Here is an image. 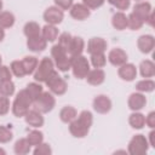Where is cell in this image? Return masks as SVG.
Listing matches in <instances>:
<instances>
[{
    "instance_id": "51",
    "label": "cell",
    "mask_w": 155,
    "mask_h": 155,
    "mask_svg": "<svg viewBox=\"0 0 155 155\" xmlns=\"http://www.w3.org/2000/svg\"><path fill=\"white\" fill-rule=\"evenodd\" d=\"M0 154H1V155H5V154H6V151H5L2 148H0Z\"/></svg>"
},
{
    "instance_id": "50",
    "label": "cell",
    "mask_w": 155,
    "mask_h": 155,
    "mask_svg": "<svg viewBox=\"0 0 155 155\" xmlns=\"http://www.w3.org/2000/svg\"><path fill=\"white\" fill-rule=\"evenodd\" d=\"M120 153H122V154H126V150H117V151H115L114 154H120Z\"/></svg>"
},
{
    "instance_id": "43",
    "label": "cell",
    "mask_w": 155,
    "mask_h": 155,
    "mask_svg": "<svg viewBox=\"0 0 155 155\" xmlns=\"http://www.w3.org/2000/svg\"><path fill=\"white\" fill-rule=\"evenodd\" d=\"M12 79V71L8 67L1 65L0 67V82L1 81H8Z\"/></svg>"
},
{
    "instance_id": "40",
    "label": "cell",
    "mask_w": 155,
    "mask_h": 155,
    "mask_svg": "<svg viewBox=\"0 0 155 155\" xmlns=\"http://www.w3.org/2000/svg\"><path fill=\"white\" fill-rule=\"evenodd\" d=\"M71 38H73V35H71L70 33H67V31L59 34L58 38H57V40H58V45L62 46L63 48H65V50L68 51V47H69V44H70Z\"/></svg>"
},
{
    "instance_id": "7",
    "label": "cell",
    "mask_w": 155,
    "mask_h": 155,
    "mask_svg": "<svg viewBox=\"0 0 155 155\" xmlns=\"http://www.w3.org/2000/svg\"><path fill=\"white\" fill-rule=\"evenodd\" d=\"M53 70H54V63H53L52 58L44 57L39 62V64H38V67H36V69H35V71L33 74L34 75V80L40 82V84L45 82L46 79L51 75V73Z\"/></svg>"
},
{
    "instance_id": "20",
    "label": "cell",
    "mask_w": 155,
    "mask_h": 155,
    "mask_svg": "<svg viewBox=\"0 0 155 155\" xmlns=\"http://www.w3.org/2000/svg\"><path fill=\"white\" fill-rule=\"evenodd\" d=\"M85 50V41L81 36H73L71 40H70V44H69V47H68V53L70 57L73 56H79V54H82Z\"/></svg>"
},
{
    "instance_id": "26",
    "label": "cell",
    "mask_w": 155,
    "mask_h": 155,
    "mask_svg": "<svg viewBox=\"0 0 155 155\" xmlns=\"http://www.w3.org/2000/svg\"><path fill=\"white\" fill-rule=\"evenodd\" d=\"M128 124L132 128L142 130L145 126V116L139 111H133L128 116Z\"/></svg>"
},
{
    "instance_id": "33",
    "label": "cell",
    "mask_w": 155,
    "mask_h": 155,
    "mask_svg": "<svg viewBox=\"0 0 155 155\" xmlns=\"http://www.w3.org/2000/svg\"><path fill=\"white\" fill-rule=\"evenodd\" d=\"M27 140L30 144V147H36L40 143L44 142V133L39 130H33L27 134Z\"/></svg>"
},
{
    "instance_id": "16",
    "label": "cell",
    "mask_w": 155,
    "mask_h": 155,
    "mask_svg": "<svg viewBox=\"0 0 155 155\" xmlns=\"http://www.w3.org/2000/svg\"><path fill=\"white\" fill-rule=\"evenodd\" d=\"M69 12H70L71 18H74L76 21H85L91 15V10L86 5H84L82 2L81 4H73V6L69 8Z\"/></svg>"
},
{
    "instance_id": "24",
    "label": "cell",
    "mask_w": 155,
    "mask_h": 155,
    "mask_svg": "<svg viewBox=\"0 0 155 155\" xmlns=\"http://www.w3.org/2000/svg\"><path fill=\"white\" fill-rule=\"evenodd\" d=\"M111 25L116 30H125L127 28V16L122 11L114 13L111 17Z\"/></svg>"
},
{
    "instance_id": "48",
    "label": "cell",
    "mask_w": 155,
    "mask_h": 155,
    "mask_svg": "<svg viewBox=\"0 0 155 155\" xmlns=\"http://www.w3.org/2000/svg\"><path fill=\"white\" fill-rule=\"evenodd\" d=\"M145 23H148L149 25H154V12H151V13L148 16V18H147Z\"/></svg>"
},
{
    "instance_id": "27",
    "label": "cell",
    "mask_w": 155,
    "mask_h": 155,
    "mask_svg": "<svg viewBox=\"0 0 155 155\" xmlns=\"http://www.w3.org/2000/svg\"><path fill=\"white\" fill-rule=\"evenodd\" d=\"M23 33L27 36V39L29 38H35L41 35V27L39 25V23L36 22H27L23 27Z\"/></svg>"
},
{
    "instance_id": "31",
    "label": "cell",
    "mask_w": 155,
    "mask_h": 155,
    "mask_svg": "<svg viewBox=\"0 0 155 155\" xmlns=\"http://www.w3.org/2000/svg\"><path fill=\"white\" fill-rule=\"evenodd\" d=\"M30 144L28 143L27 138H19L18 140H16L15 145H13V151L17 155H25L28 153H30Z\"/></svg>"
},
{
    "instance_id": "47",
    "label": "cell",
    "mask_w": 155,
    "mask_h": 155,
    "mask_svg": "<svg viewBox=\"0 0 155 155\" xmlns=\"http://www.w3.org/2000/svg\"><path fill=\"white\" fill-rule=\"evenodd\" d=\"M148 137H149V139H148L149 147H155V131H151Z\"/></svg>"
},
{
    "instance_id": "9",
    "label": "cell",
    "mask_w": 155,
    "mask_h": 155,
    "mask_svg": "<svg viewBox=\"0 0 155 155\" xmlns=\"http://www.w3.org/2000/svg\"><path fill=\"white\" fill-rule=\"evenodd\" d=\"M42 17H44V21L46 22V24L57 25V24L62 23L63 18H64V12H63V10H61L57 6H50L45 10Z\"/></svg>"
},
{
    "instance_id": "13",
    "label": "cell",
    "mask_w": 155,
    "mask_h": 155,
    "mask_svg": "<svg viewBox=\"0 0 155 155\" xmlns=\"http://www.w3.org/2000/svg\"><path fill=\"white\" fill-rule=\"evenodd\" d=\"M117 75L124 81H128V82L130 81H133L136 79V76H137V68H136L134 64L126 62L125 64H122V65L119 67Z\"/></svg>"
},
{
    "instance_id": "44",
    "label": "cell",
    "mask_w": 155,
    "mask_h": 155,
    "mask_svg": "<svg viewBox=\"0 0 155 155\" xmlns=\"http://www.w3.org/2000/svg\"><path fill=\"white\" fill-rule=\"evenodd\" d=\"M104 1L105 0H82V4L86 5L90 10H97L104 4Z\"/></svg>"
},
{
    "instance_id": "46",
    "label": "cell",
    "mask_w": 155,
    "mask_h": 155,
    "mask_svg": "<svg viewBox=\"0 0 155 155\" xmlns=\"http://www.w3.org/2000/svg\"><path fill=\"white\" fill-rule=\"evenodd\" d=\"M145 125L150 128L155 127V111H150L147 116H145Z\"/></svg>"
},
{
    "instance_id": "11",
    "label": "cell",
    "mask_w": 155,
    "mask_h": 155,
    "mask_svg": "<svg viewBox=\"0 0 155 155\" xmlns=\"http://www.w3.org/2000/svg\"><path fill=\"white\" fill-rule=\"evenodd\" d=\"M147 104V97L142 92H133L130 94L127 99V105L132 111H139L142 110Z\"/></svg>"
},
{
    "instance_id": "15",
    "label": "cell",
    "mask_w": 155,
    "mask_h": 155,
    "mask_svg": "<svg viewBox=\"0 0 155 155\" xmlns=\"http://www.w3.org/2000/svg\"><path fill=\"white\" fill-rule=\"evenodd\" d=\"M107 41L103 38H98V36H93L88 40L87 42V52L90 54H94V53H104L107 50Z\"/></svg>"
},
{
    "instance_id": "8",
    "label": "cell",
    "mask_w": 155,
    "mask_h": 155,
    "mask_svg": "<svg viewBox=\"0 0 155 155\" xmlns=\"http://www.w3.org/2000/svg\"><path fill=\"white\" fill-rule=\"evenodd\" d=\"M148 149H149L148 138L143 134H136L128 142L127 153L131 155H144L148 153Z\"/></svg>"
},
{
    "instance_id": "23",
    "label": "cell",
    "mask_w": 155,
    "mask_h": 155,
    "mask_svg": "<svg viewBox=\"0 0 155 155\" xmlns=\"http://www.w3.org/2000/svg\"><path fill=\"white\" fill-rule=\"evenodd\" d=\"M76 116H78V110L71 105H65L59 111V119L64 124L71 122Z\"/></svg>"
},
{
    "instance_id": "29",
    "label": "cell",
    "mask_w": 155,
    "mask_h": 155,
    "mask_svg": "<svg viewBox=\"0 0 155 155\" xmlns=\"http://www.w3.org/2000/svg\"><path fill=\"white\" fill-rule=\"evenodd\" d=\"M22 63H23V67L25 70V75H30V74H34V71L39 64V61L34 56H25L22 59Z\"/></svg>"
},
{
    "instance_id": "36",
    "label": "cell",
    "mask_w": 155,
    "mask_h": 155,
    "mask_svg": "<svg viewBox=\"0 0 155 155\" xmlns=\"http://www.w3.org/2000/svg\"><path fill=\"white\" fill-rule=\"evenodd\" d=\"M15 84L12 82V80L8 81H1L0 82V94L1 96H6V97H11L15 93Z\"/></svg>"
},
{
    "instance_id": "39",
    "label": "cell",
    "mask_w": 155,
    "mask_h": 155,
    "mask_svg": "<svg viewBox=\"0 0 155 155\" xmlns=\"http://www.w3.org/2000/svg\"><path fill=\"white\" fill-rule=\"evenodd\" d=\"M13 138V132L6 127V126H0V143H8Z\"/></svg>"
},
{
    "instance_id": "41",
    "label": "cell",
    "mask_w": 155,
    "mask_h": 155,
    "mask_svg": "<svg viewBox=\"0 0 155 155\" xmlns=\"http://www.w3.org/2000/svg\"><path fill=\"white\" fill-rule=\"evenodd\" d=\"M10 107H11V104H10L8 97L0 94V116L6 115L10 111Z\"/></svg>"
},
{
    "instance_id": "30",
    "label": "cell",
    "mask_w": 155,
    "mask_h": 155,
    "mask_svg": "<svg viewBox=\"0 0 155 155\" xmlns=\"http://www.w3.org/2000/svg\"><path fill=\"white\" fill-rule=\"evenodd\" d=\"M25 91H27L28 96L30 97L31 102H34V101H35V99H36V98H38V97L44 92L41 84H40V82H38V81H34V82L28 84V85H27V87H25Z\"/></svg>"
},
{
    "instance_id": "25",
    "label": "cell",
    "mask_w": 155,
    "mask_h": 155,
    "mask_svg": "<svg viewBox=\"0 0 155 155\" xmlns=\"http://www.w3.org/2000/svg\"><path fill=\"white\" fill-rule=\"evenodd\" d=\"M139 73L143 78L149 79L155 75V64L150 59H144L139 64Z\"/></svg>"
},
{
    "instance_id": "10",
    "label": "cell",
    "mask_w": 155,
    "mask_h": 155,
    "mask_svg": "<svg viewBox=\"0 0 155 155\" xmlns=\"http://www.w3.org/2000/svg\"><path fill=\"white\" fill-rule=\"evenodd\" d=\"M92 107H93V110L98 114H108L111 110L113 103L108 96L98 94L94 97V99L92 102Z\"/></svg>"
},
{
    "instance_id": "18",
    "label": "cell",
    "mask_w": 155,
    "mask_h": 155,
    "mask_svg": "<svg viewBox=\"0 0 155 155\" xmlns=\"http://www.w3.org/2000/svg\"><path fill=\"white\" fill-rule=\"evenodd\" d=\"M87 82L92 86H99L104 82L105 80V73L102 68H94V69H90V71L87 73L86 78Z\"/></svg>"
},
{
    "instance_id": "35",
    "label": "cell",
    "mask_w": 155,
    "mask_h": 155,
    "mask_svg": "<svg viewBox=\"0 0 155 155\" xmlns=\"http://www.w3.org/2000/svg\"><path fill=\"white\" fill-rule=\"evenodd\" d=\"M90 64L93 68H103L107 64V56L104 53H94L91 54Z\"/></svg>"
},
{
    "instance_id": "3",
    "label": "cell",
    "mask_w": 155,
    "mask_h": 155,
    "mask_svg": "<svg viewBox=\"0 0 155 155\" xmlns=\"http://www.w3.org/2000/svg\"><path fill=\"white\" fill-rule=\"evenodd\" d=\"M51 57L54 65L61 71H68L70 69V56H68V51L59 46L58 44L53 45L51 48Z\"/></svg>"
},
{
    "instance_id": "19",
    "label": "cell",
    "mask_w": 155,
    "mask_h": 155,
    "mask_svg": "<svg viewBox=\"0 0 155 155\" xmlns=\"http://www.w3.org/2000/svg\"><path fill=\"white\" fill-rule=\"evenodd\" d=\"M153 12V8H151V5L150 2L148 1H140V2H137L134 6H133V10H132V13H134L138 18H140L144 23L148 18V16Z\"/></svg>"
},
{
    "instance_id": "42",
    "label": "cell",
    "mask_w": 155,
    "mask_h": 155,
    "mask_svg": "<svg viewBox=\"0 0 155 155\" xmlns=\"http://www.w3.org/2000/svg\"><path fill=\"white\" fill-rule=\"evenodd\" d=\"M107 1L120 11L127 10L131 5V0H107Z\"/></svg>"
},
{
    "instance_id": "49",
    "label": "cell",
    "mask_w": 155,
    "mask_h": 155,
    "mask_svg": "<svg viewBox=\"0 0 155 155\" xmlns=\"http://www.w3.org/2000/svg\"><path fill=\"white\" fill-rule=\"evenodd\" d=\"M4 38H5V29L0 28V42L4 40Z\"/></svg>"
},
{
    "instance_id": "38",
    "label": "cell",
    "mask_w": 155,
    "mask_h": 155,
    "mask_svg": "<svg viewBox=\"0 0 155 155\" xmlns=\"http://www.w3.org/2000/svg\"><path fill=\"white\" fill-rule=\"evenodd\" d=\"M34 148H35L33 150L34 155H51L52 154V149H51L50 144H47V143L42 142V143H40L39 145H36Z\"/></svg>"
},
{
    "instance_id": "4",
    "label": "cell",
    "mask_w": 155,
    "mask_h": 155,
    "mask_svg": "<svg viewBox=\"0 0 155 155\" xmlns=\"http://www.w3.org/2000/svg\"><path fill=\"white\" fill-rule=\"evenodd\" d=\"M70 69L73 71V75L76 79H80V80L85 79L87 73L91 69L90 68V62L82 54L73 56V57H70Z\"/></svg>"
},
{
    "instance_id": "45",
    "label": "cell",
    "mask_w": 155,
    "mask_h": 155,
    "mask_svg": "<svg viewBox=\"0 0 155 155\" xmlns=\"http://www.w3.org/2000/svg\"><path fill=\"white\" fill-rule=\"evenodd\" d=\"M53 1H54V6L59 7L63 11L69 10L74 4V0H53Z\"/></svg>"
},
{
    "instance_id": "2",
    "label": "cell",
    "mask_w": 155,
    "mask_h": 155,
    "mask_svg": "<svg viewBox=\"0 0 155 155\" xmlns=\"http://www.w3.org/2000/svg\"><path fill=\"white\" fill-rule=\"evenodd\" d=\"M31 105H33V102L28 96L25 88L21 90L12 103V113L16 117H24V115L29 111Z\"/></svg>"
},
{
    "instance_id": "37",
    "label": "cell",
    "mask_w": 155,
    "mask_h": 155,
    "mask_svg": "<svg viewBox=\"0 0 155 155\" xmlns=\"http://www.w3.org/2000/svg\"><path fill=\"white\" fill-rule=\"evenodd\" d=\"M10 69L12 71V75L17 78H23L25 75V70H24L22 61H12L10 64Z\"/></svg>"
},
{
    "instance_id": "14",
    "label": "cell",
    "mask_w": 155,
    "mask_h": 155,
    "mask_svg": "<svg viewBox=\"0 0 155 155\" xmlns=\"http://www.w3.org/2000/svg\"><path fill=\"white\" fill-rule=\"evenodd\" d=\"M137 47L144 54L150 53L155 47V38L153 35H150V34L140 35L138 38V40H137Z\"/></svg>"
},
{
    "instance_id": "52",
    "label": "cell",
    "mask_w": 155,
    "mask_h": 155,
    "mask_svg": "<svg viewBox=\"0 0 155 155\" xmlns=\"http://www.w3.org/2000/svg\"><path fill=\"white\" fill-rule=\"evenodd\" d=\"M2 6H4V5H2V1H1V0H0V12H1V11H2Z\"/></svg>"
},
{
    "instance_id": "32",
    "label": "cell",
    "mask_w": 155,
    "mask_h": 155,
    "mask_svg": "<svg viewBox=\"0 0 155 155\" xmlns=\"http://www.w3.org/2000/svg\"><path fill=\"white\" fill-rule=\"evenodd\" d=\"M136 90L142 93H149L155 90V82L151 79H143L136 84Z\"/></svg>"
},
{
    "instance_id": "53",
    "label": "cell",
    "mask_w": 155,
    "mask_h": 155,
    "mask_svg": "<svg viewBox=\"0 0 155 155\" xmlns=\"http://www.w3.org/2000/svg\"><path fill=\"white\" fill-rule=\"evenodd\" d=\"M2 65V59H1V56H0V67Z\"/></svg>"
},
{
    "instance_id": "6",
    "label": "cell",
    "mask_w": 155,
    "mask_h": 155,
    "mask_svg": "<svg viewBox=\"0 0 155 155\" xmlns=\"http://www.w3.org/2000/svg\"><path fill=\"white\" fill-rule=\"evenodd\" d=\"M54 105H56V98H54L53 93H51V92H42L33 102V109L40 111L41 114L52 111Z\"/></svg>"
},
{
    "instance_id": "17",
    "label": "cell",
    "mask_w": 155,
    "mask_h": 155,
    "mask_svg": "<svg viewBox=\"0 0 155 155\" xmlns=\"http://www.w3.org/2000/svg\"><path fill=\"white\" fill-rule=\"evenodd\" d=\"M24 120L25 122L30 126V127H34V128H40L44 126V116L40 111L35 110V109H29V111L24 115Z\"/></svg>"
},
{
    "instance_id": "21",
    "label": "cell",
    "mask_w": 155,
    "mask_h": 155,
    "mask_svg": "<svg viewBox=\"0 0 155 155\" xmlns=\"http://www.w3.org/2000/svg\"><path fill=\"white\" fill-rule=\"evenodd\" d=\"M47 46V41L41 36H35V38H29L27 39V47L29 51H33V52H41L46 48Z\"/></svg>"
},
{
    "instance_id": "28",
    "label": "cell",
    "mask_w": 155,
    "mask_h": 155,
    "mask_svg": "<svg viewBox=\"0 0 155 155\" xmlns=\"http://www.w3.org/2000/svg\"><path fill=\"white\" fill-rule=\"evenodd\" d=\"M16 22L15 15L10 11H1L0 12V28L2 29H8L11 27H13Z\"/></svg>"
},
{
    "instance_id": "5",
    "label": "cell",
    "mask_w": 155,
    "mask_h": 155,
    "mask_svg": "<svg viewBox=\"0 0 155 155\" xmlns=\"http://www.w3.org/2000/svg\"><path fill=\"white\" fill-rule=\"evenodd\" d=\"M45 84H46V86L48 87L50 92L53 93V94H56V96H62V94H64V93L67 92V90H68V84H67V81H65V80L58 74V71H56V70H53V71L51 73V75L46 79Z\"/></svg>"
},
{
    "instance_id": "22",
    "label": "cell",
    "mask_w": 155,
    "mask_h": 155,
    "mask_svg": "<svg viewBox=\"0 0 155 155\" xmlns=\"http://www.w3.org/2000/svg\"><path fill=\"white\" fill-rule=\"evenodd\" d=\"M58 29L56 25L52 24H45L41 28V36L47 41V42H53L58 38Z\"/></svg>"
},
{
    "instance_id": "34",
    "label": "cell",
    "mask_w": 155,
    "mask_h": 155,
    "mask_svg": "<svg viewBox=\"0 0 155 155\" xmlns=\"http://www.w3.org/2000/svg\"><path fill=\"white\" fill-rule=\"evenodd\" d=\"M143 24H144V22L140 18H138L134 13L131 12L127 16V28H130L131 30H138L143 27Z\"/></svg>"
},
{
    "instance_id": "1",
    "label": "cell",
    "mask_w": 155,
    "mask_h": 155,
    "mask_svg": "<svg viewBox=\"0 0 155 155\" xmlns=\"http://www.w3.org/2000/svg\"><path fill=\"white\" fill-rule=\"evenodd\" d=\"M93 124V115L88 110H82L71 122H69V132L75 138H84L87 136Z\"/></svg>"
},
{
    "instance_id": "12",
    "label": "cell",
    "mask_w": 155,
    "mask_h": 155,
    "mask_svg": "<svg viewBox=\"0 0 155 155\" xmlns=\"http://www.w3.org/2000/svg\"><path fill=\"white\" fill-rule=\"evenodd\" d=\"M127 53L126 51H124L122 48H119V47H115L113 50L109 51L108 53V57L107 59L109 61V63L114 67H120L122 64H125L127 62Z\"/></svg>"
}]
</instances>
